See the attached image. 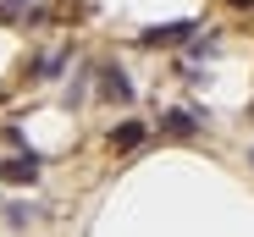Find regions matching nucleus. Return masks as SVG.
I'll list each match as a JSON object with an SVG mask.
<instances>
[{"label": "nucleus", "instance_id": "nucleus-1", "mask_svg": "<svg viewBox=\"0 0 254 237\" xmlns=\"http://www.w3.org/2000/svg\"><path fill=\"white\" fill-rule=\"evenodd\" d=\"M0 171H6V182H33L39 177V154L28 149V154H17V160H6Z\"/></svg>", "mask_w": 254, "mask_h": 237}, {"label": "nucleus", "instance_id": "nucleus-2", "mask_svg": "<svg viewBox=\"0 0 254 237\" xmlns=\"http://www.w3.org/2000/svg\"><path fill=\"white\" fill-rule=\"evenodd\" d=\"M144 143V122H122V127H111V149H138Z\"/></svg>", "mask_w": 254, "mask_h": 237}, {"label": "nucleus", "instance_id": "nucleus-3", "mask_svg": "<svg viewBox=\"0 0 254 237\" xmlns=\"http://www.w3.org/2000/svg\"><path fill=\"white\" fill-rule=\"evenodd\" d=\"M193 127H199V116H193V110H172V116L160 122V133H172V138H188Z\"/></svg>", "mask_w": 254, "mask_h": 237}, {"label": "nucleus", "instance_id": "nucleus-4", "mask_svg": "<svg viewBox=\"0 0 254 237\" xmlns=\"http://www.w3.org/2000/svg\"><path fill=\"white\" fill-rule=\"evenodd\" d=\"M105 99H133V83H127V72H116V66H105Z\"/></svg>", "mask_w": 254, "mask_h": 237}, {"label": "nucleus", "instance_id": "nucleus-5", "mask_svg": "<svg viewBox=\"0 0 254 237\" xmlns=\"http://www.w3.org/2000/svg\"><path fill=\"white\" fill-rule=\"evenodd\" d=\"M188 33H193L188 22H172V28H149V33H144V45H177V39H188Z\"/></svg>", "mask_w": 254, "mask_h": 237}, {"label": "nucleus", "instance_id": "nucleus-6", "mask_svg": "<svg viewBox=\"0 0 254 237\" xmlns=\"http://www.w3.org/2000/svg\"><path fill=\"white\" fill-rule=\"evenodd\" d=\"M238 6H249V0H238Z\"/></svg>", "mask_w": 254, "mask_h": 237}]
</instances>
